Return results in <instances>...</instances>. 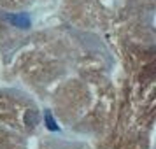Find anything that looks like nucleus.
Here are the masks:
<instances>
[{"label": "nucleus", "mask_w": 156, "mask_h": 149, "mask_svg": "<svg viewBox=\"0 0 156 149\" xmlns=\"http://www.w3.org/2000/svg\"><path fill=\"white\" fill-rule=\"evenodd\" d=\"M5 20H7L11 25H14L18 28H28L30 27V16L28 14H11V16H5Z\"/></svg>", "instance_id": "nucleus-1"}, {"label": "nucleus", "mask_w": 156, "mask_h": 149, "mask_svg": "<svg viewBox=\"0 0 156 149\" xmlns=\"http://www.w3.org/2000/svg\"><path fill=\"white\" fill-rule=\"evenodd\" d=\"M44 121H46L48 130H51V132H56L58 130V125H56V121H55V118H53L51 111H46V112H44Z\"/></svg>", "instance_id": "nucleus-2"}, {"label": "nucleus", "mask_w": 156, "mask_h": 149, "mask_svg": "<svg viewBox=\"0 0 156 149\" xmlns=\"http://www.w3.org/2000/svg\"><path fill=\"white\" fill-rule=\"evenodd\" d=\"M25 123H27L28 126H35V123H37V112L35 111H28V112H27V116H25Z\"/></svg>", "instance_id": "nucleus-3"}]
</instances>
